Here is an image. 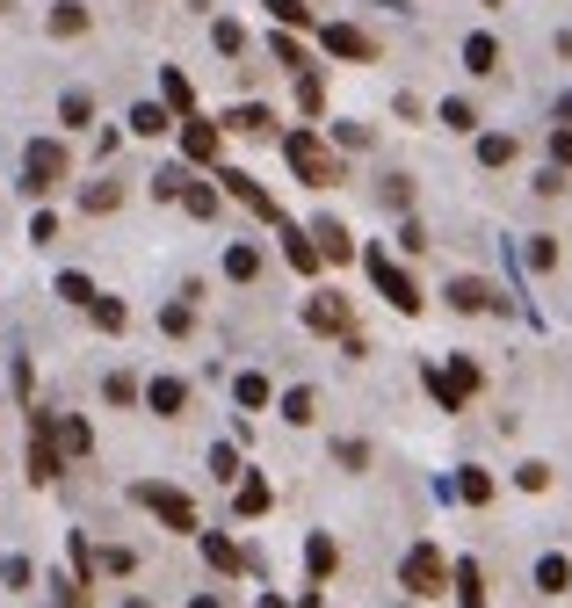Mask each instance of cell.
Segmentation results:
<instances>
[{"label":"cell","mask_w":572,"mask_h":608,"mask_svg":"<svg viewBox=\"0 0 572 608\" xmlns=\"http://www.w3.org/2000/svg\"><path fill=\"white\" fill-rule=\"evenodd\" d=\"M283 152H290V167L305 174L312 189H334V181H341V160H334V145H326L319 131H290V138H283Z\"/></svg>","instance_id":"1"},{"label":"cell","mask_w":572,"mask_h":608,"mask_svg":"<svg viewBox=\"0 0 572 608\" xmlns=\"http://www.w3.org/2000/svg\"><path fill=\"white\" fill-rule=\"evenodd\" d=\"M363 268H370V283H377V297L391 304V312H406V319L420 312V283L406 276L399 261H384V247H363Z\"/></svg>","instance_id":"2"},{"label":"cell","mask_w":572,"mask_h":608,"mask_svg":"<svg viewBox=\"0 0 572 608\" xmlns=\"http://www.w3.org/2000/svg\"><path fill=\"white\" fill-rule=\"evenodd\" d=\"M442 580H457V565H442L435 543H413L406 565H399V587H406L413 601H435V594H442Z\"/></svg>","instance_id":"3"},{"label":"cell","mask_w":572,"mask_h":608,"mask_svg":"<svg viewBox=\"0 0 572 608\" xmlns=\"http://www.w3.org/2000/svg\"><path fill=\"white\" fill-rule=\"evenodd\" d=\"M58 174H66V145H58V138H29V152H22V189H29V203L51 196Z\"/></svg>","instance_id":"4"},{"label":"cell","mask_w":572,"mask_h":608,"mask_svg":"<svg viewBox=\"0 0 572 608\" xmlns=\"http://www.w3.org/2000/svg\"><path fill=\"white\" fill-rule=\"evenodd\" d=\"M428 391H435L442 413H464V399L478 391V362L471 355H449V370H428Z\"/></svg>","instance_id":"5"},{"label":"cell","mask_w":572,"mask_h":608,"mask_svg":"<svg viewBox=\"0 0 572 608\" xmlns=\"http://www.w3.org/2000/svg\"><path fill=\"white\" fill-rule=\"evenodd\" d=\"M138 500L160 514L167 529H182V536H196V500L182 493V485H138Z\"/></svg>","instance_id":"6"},{"label":"cell","mask_w":572,"mask_h":608,"mask_svg":"<svg viewBox=\"0 0 572 608\" xmlns=\"http://www.w3.org/2000/svg\"><path fill=\"white\" fill-rule=\"evenodd\" d=\"M319 44L334 51V58H355V66H370V58H377V37H370V29H355V22H319Z\"/></svg>","instance_id":"7"},{"label":"cell","mask_w":572,"mask_h":608,"mask_svg":"<svg viewBox=\"0 0 572 608\" xmlns=\"http://www.w3.org/2000/svg\"><path fill=\"white\" fill-rule=\"evenodd\" d=\"M305 326H312V333H341V341H348V333H355V326H348V297H341V290H312V297H305Z\"/></svg>","instance_id":"8"},{"label":"cell","mask_w":572,"mask_h":608,"mask_svg":"<svg viewBox=\"0 0 572 608\" xmlns=\"http://www.w3.org/2000/svg\"><path fill=\"white\" fill-rule=\"evenodd\" d=\"M225 196H239V203H247V210H254V218H268V225H276V232L290 225V218H283V210H276V196H268V189H261V181H254V174H239V167H225Z\"/></svg>","instance_id":"9"},{"label":"cell","mask_w":572,"mask_h":608,"mask_svg":"<svg viewBox=\"0 0 572 608\" xmlns=\"http://www.w3.org/2000/svg\"><path fill=\"white\" fill-rule=\"evenodd\" d=\"M283 261L297 268V276H319V239H312V225H283Z\"/></svg>","instance_id":"10"},{"label":"cell","mask_w":572,"mask_h":608,"mask_svg":"<svg viewBox=\"0 0 572 608\" xmlns=\"http://www.w3.org/2000/svg\"><path fill=\"white\" fill-rule=\"evenodd\" d=\"M160 102L182 116V124H196V116H203V109H196V87H189V73H182V66H160Z\"/></svg>","instance_id":"11"},{"label":"cell","mask_w":572,"mask_h":608,"mask_svg":"<svg viewBox=\"0 0 572 608\" xmlns=\"http://www.w3.org/2000/svg\"><path fill=\"white\" fill-rule=\"evenodd\" d=\"M189 406V384L182 377H153V384H145V413H160V420H174V413H182Z\"/></svg>","instance_id":"12"},{"label":"cell","mask_w":572,"mask_h":608,"mask_svg":"<svg viewBox=\"0 0 572 608\" xmlns=\"http://www.w3.org/2000/svg\"><path fill=\"white\" fill-rule=\"evenodd\" d=\"M449 304H457V312H500V290L478 283V276H457L449 283Z\"/></svg>","instance_id":"13"},{"label":"cell","mask_w":572,"mask_h":608,"mask_svg":"<svg viewBox=\"0 0 572 608\" xmlns=\"http://www.w3.org/2000/svg\"><path fill=\"white\" fill-rule=\"evenodd\" d=\"M218 138H225V131L210 124V116H196V124H182V152H189L196 167H210V160H218Z\"/></svg>","instance_id":"14"},{"label":"cell","mask_w":572,"mask_h":608,"mask_svg":"<svg viewBox=\"0 0 572 608\" xmlns=\"http://www.w3.org/2000/svg\"><path fill=\"white\" fill-rule=\"evenodd\" d=\"M312 239H319V254H326V261H355V232H348L341 218H319Z\"/></svg>","instance_id":"15"},{"label":"cell","mask_w":572,"mask_h":608,"mask_svg":"<svg viewBox=\"0 0 572 608\" xmlns=\"http://www.w3.org/2000/svg\"><path fill=\"white\" fill-rule=\"evenodd\" d=\"M58 124L66 131H95V95H87V87H66V95H58Z\"/></svg>","instance_id":"16"},{"label":"cell","mask_w":572,"mask_h":608,"mask_svg":"<svg viewBox=\"0 0 572 608\" xmlns=\"http://www.w3.org/2000/svg\"><path fill=\"white\" fill-rule=\"evenodd\" d=\"M283 420H290V428H312V420H319V391L312 384H290L283 391Z\"/></svg>","instance_id":"17"},{"label":"cell","mask_w":572,"mask_h":608,"mask_svg":"<svg viewBox=\"0 0 572 608\" xmlns=\"http://www.w3.org/2000/svg\"><path fill=\"white\" fill-rule=\"evenodd\" d=\"M268 500H276V493H268V478H239V493H232L239 522H261V514H268Z\"/></svg>","instance_id":"18"},{"label":"cell","mask_w":572,"mask_h":608,"mask_svg":"<svg viewBox=\"0 0 572 608\" xmlns=\"http://www.w3.org/2000/svg\"><path fill=\"white\" fill-rule=\"evenodd\" d=\"M464 73H478V80L500 73V44L486 37V29H478V37H464Z\"/></svg>","instance_id":"19"},{"label":"cell","mask_w":572,"mask_h":608,"mask_svg":"<svg viewBox=\"0 0 572 608\" xmlns=\"http://www.w3.org/2000/svg\"><path fill=\"white\" fill-rule=\"evenodd\" d=\"M131 131H138V138H167V131H174V109H167V102H138V109H131Z\"/></svg>","instance_id":"20"},{"label":"cell","mask_w":572,"mask_h":608,"mask_svg":"<svg viewBox=\"0 0 572 608\" xmlns=\"http://www.w3.org/2000/svg\"><path fill=\"white\" fill-rule=\"evenodd\" d=\"M572 587V558L551 551V558H536V594H565Z\"/></svg>","instance_id":"21"},{"label":"cell","mask_w":572,"mask_h":608,"mask_svg":"<svg viewBox=\"0 0 572 608\" xmlns=\"http://www.w3.org/2000/svg\"><path fill=\"white\" fill-rule=\"evenodd\" d=\"M305 565H312V580H334V565H341V543L319 529V536L305 543Z\"/></svg>","instance_id":"22"},{"label":"cell","mask_w":572,"mask_h":608,"mask_svg":"<svg viewBox=\"0 0 572 608\" xmlns=\"http://www.w3.org/2000/svg\"><path fill=\"white\" fill-rule=\"evenodd\" d=\"M0 587H8V594H37V565H29L22 551H8V558H0Z\"/></svg>","instance_id":"23"},{"label":"cell","mask_w":572,"mask_h":608,"mask_svg":"<svg viewBox=\"0 0 572 608\" xmlns=\"http://www.w3.org/2000/svg\"><path fill=\"white\" fill-rule=\"evenodd\" d=\"M44 29H51V37H80V29H87V8H80V0H58V8L44 15Z\"/></svg>","instance_id":"24"},{"label":"cell","mask_w":572,"mask_h":608,"mask_svg":"<svg viewBox=\"0 0 572 608\" xmlns=\"http://www.w3.org/2000/svg\"><path fill=\"white\" fill-rule=\"evenodd\" d=\"M51 290L66 297V304H87V312H95V297H102V290H95V276H80V268H66V276H58Z\"/></svg>","instance_id":"25"},{"label":"cell","mask_w":572,"mask_h":608,"mask_svg":"<svg viewBox=\"0 0 572 608\" xmlns=\"http://www.w3.org/2000/svg\"><path fill=\"white\" fill-rule=\"evenodd\" d=\"M58 449H66V456H87V449H95V435H87L80 413H58Z\"/></svg>","instance_id":"26"},{"label":"cell","mask_w":572,"mask_h":608,"mask_svg":"<svg viewBox=\"0 0 572 608\" xmlns=\"http://www.w3.org/2000/svg\"><path fill=\"white\" fill-rule=\"evenodd\" d=\"M232 399L247 406V413H261V406H268V377H261V370H239V377H232Z\"/></svg>","instance_id":"27"},{"label":"cell","mask_w":572,"mask_h":608,"mask_svg":"<svg viewBox=\"0 0 572 608\" xmlns=\"http://www.w3.org/2000/svg\"><path fill=\"white\" fill-rule=\"evenodd\" d=\"M225 124H232V131H254V138H268V131H276V116H268L261 102H239V109L225 116Z\"/></svg>","instance_id":"28"},{"label":"cell","mask_w":572,"mask_h":608,"mask_svg":"<svg viewBox=\"0 0 572 608\" xmlns=\"http://www.w3.org/2000/svg\"><path fill=\"white\" fill-rule=\"evenodd\" d=\"M203 558L218 565V572H239V565H247V551H239L232 536H203Z\"/></svg>","instance_id":"29"},{"label":"cell","mask_w":572,"mask_h":608,"mask_svg":"<svg viewBox=\"0 0 572 608\" xmlns=\"http://www.w3.org/2000/svg\"><path fill=\"white\" fill-rule=\"evenodd\" d=\"M225 276L232 283H254L261 276V247H225Z\"/></svg>","instance_id":"30"},{"label":"cell","mask_w":572,"mask_h":608,"mask_svg":"<svg viewBox=\"0 0 572 608\" xmlns=\"http://www.w3.org/2000/svg\"><path fill=\"white\" fill-rule=\"evenodd\" d=\"M457 601H464V608H486V572H478L471 558L457 565Z\"/></svg>","instance_id":"31"},{"label":"cell","mask_w":572,"mask_h":608,"mask_svg":"<svg viewBox=\"0 0 572 608\" xmlns=\"http://www.w3.org/2000/svg\"><path fill=\"white\" fill-rule=\"evenodd\" d=\"M507 160H515V138H507V131H486V138H478V167H507Z\"/></svg>","instance_id":"32"},{"label":"cell","mask_w":572,"mask_h":608,"mask_svg":"<svg viewBox=\"0 0 572 608\" xmlns=\"http://www.w3.org/2000/svg\"><path fill=\"white\" fill-rule=\"evenodd\" d=\"M116 203H124L116 181H87V189H80V210H87V218H95V210H116Z\"/></svg>","instance_id":"33"},{"label":"cell","mask_w":572,"mask_h":608,"mask_svg":"<svg viewBox=\"0 0 572 608\" xmlns=\"http://www.w3.org/2000/svg\"><path fill=\"white\" fill-rule=\"evenodd\" d=\"M182 210H189V218H218V189H210V181H189V189H182Z\"/></svg>","instance_id":"34"},{"label":"cell","mask_w":572,"mask_h":608,"mask_svg":"<svg viewBox=\"0 0 572 608\" xmlns=\"http://www.w3.org/2000/svg\"><path fill=\"white\" fill-rule=\"evenodd\" d=\"M435 116H442V131H478V109H471L464 95H449V102H442Z\"/></svg>","instance_id":"35"},{"label":"cell","mask_w":572,"mask_h":608,"mask_svg":"<svg viewBox=\"0 0 572 608\" xmlns=\"http://www.w3.org/2000/svg\"><path fill=\"white\" fill-rule=\"evenodd\" d=\"M182 189H189L182 167H160V174H153V203H182Z\"/></svg>","instance_id":"36"},{"label":"cell","mask_w":572,"mask_h":608,"mask_svg":"<svg viewBox=\"0 0 572 608\" xmlns=\"http://www.w3.org/2000/svg\"><path fill=\"white\" fill-rule=\"evenodd\" d=\"M297 109H305V116L326 109V80H319V73H297Z\"/></svg>","instance_id":"37"},{"label":"cell","mask_w":572,"mask_h":608,"mask_svg":"<svg viewBox=\"0 0 572 608\" xmlns=\"http://www.w3.org/2000/svg\"><path fill=\"white\" fill-rule=\"evenodd\" d=\"M261 8L276 15L283 29H305V22H312V8H305V0H261Z\"/></svg>","instance_id":"38"},{"label":"cell","mask_w":572,"mask_h":608,"mask_svg":"<svg viewBox=\"0 0 572 608\" xmlns=\"http://www.w3.org/2000/svg\"><path fill=\"white\" fill-rule=\"evenodd\" d=\"M102 399H109V406H131V399H145V391H138V377H131V370H116V377L102 384Z\"/></svg>","instance_id":"39"},{"label":"cell","mask_w":572,"mask_h":608,"mask_svg":"<svg viewBox=\"0 0 572 608\" xmlns=\"http://www.w3.org/2000/svg\"><path fill=\"white\" fill-rule=\"evenodd\" d=\"M268 51H276V66H290V73H312V66H305V44H297V37H268Z\"/></svg>","instance_id":"40"},{"label":"cell","mask_w":572,"mask_h":608,"mask_svg":"<svg viewBox=\"0 0 572 608\" xmlns=\"http://www.w3.org/2000/svg\"><path fill=\"white\" fill-rule=\"evenodd\" d=\"M457 500L486 507V500H493V478H486V471H464V478H457Z\"/></svg>","instance_id":"41"},{"label":"cell","mask_w":572,"mask_h":608,"mask_svg":"<svg viewBox=\"0 0 572 608\" xmlns=\"http://www.w3.org/2000/svg\"><path fill=\"white\" fill-rule=\"evenodd\" d=\"M124 319H131L124 297H95V326H102V333H124Z\"/></svg>","instance_id":"42"},{"label":"cell","mask_w":572,"mask_h":608,"mask_svg":"<svg viewBox=\"0 0 572 608\" xmlns=\"http://www.w3.org/2000/svg\"><path fill=\"white\" fill-rule=\"evenodd\" d=\"M377 196H384V210H413V181H406V174H391Z\"/></svg>","instance_id":"43"},{"label":"cell","mask_w":572,"mask_h":608,"mask_svg":"<svg viewBox=\"0 0 572 608\" xmlns=\"http://www.w3.org/2000/svg\"><path fill=\"white\" fill-rule=\"evenodd\" d=\"M210 44H218L225 58H239V44H247V37H239V22H225V15H218V22H210Z\"/></svg>","instance_id":"44"},{"label":"cell","mask_w":572,"mask_h":608,"mask_svg":"<svg viewBox=\"0 0 572 608\" xmlns=\"http://www.w3.org/2000/svg\"><path fill=\"white\" fill-rule=\"evenodd\" d=\"M522 261H529V268H551V261H558V239H544V232H536L529 247H522Z\"/></svg>","instance_id":"45"},{"label":"cell","mask_w":572,"mask_h":608,"mask_svg":"<svg viewBox=\"0 0 572 608\" xmlns=\"http://www.w3.org/2000/svg\"><path fill=\"white\" fill-rule=\"evenodd\" d=\"M160 326H167V333H189V326H196V304H189V297H182V304H167Z\"/></svg>","instance_id":"46"},{"label":"cell","mask_w":572,"mask_h":608,"mask_svg":"<svg viewBox=\"0 0 572 608\" xmlns=\"http://www.w3.org/2000/svg\"><path fill=\"white\" fill-rule=\"evenodd\" d=\"M210 478H239V449H232V442L210 449Z\"/></svg>","instance_id":"47"},{"label":"cell","mask_w":572,"mask_h":608,"mask_svg":"<svg viewBox=\"0 0 572 608\" xmlns=\"http://www.w3.org/2000/svg\"><path fill=\"white\" fill-rule=\"evenodd\" d=\"M551 167H558V174L572 167V124H558V131H551Z\"/></svg>","instance_id":"48"},{"label":"cell","mask_w":572,"mask_h":608,"mask_svg":"<svg viewBox=\"0 0 572 608\" xmlns=\"http://www.w3.org/2000/svg\"><path fill=\"white\" fill-rule=\"evenodd\" d=\"M515 485H522V493H544V485H551V464H522Z\"/></svg>","instance_id":"49"},{"label":"cell","mask_w":572,"mask_h":608,"mask_svg":"<svg viewBox=\"0 0 572 608\" xmlns=\"http://www.w3.org/2000/svg\"><path fill=\"white\" fill-rule=\"evenodd\" d=\"M334 145H348V152H363V145H370V124H334Z\"/></svg>","instance_id":"50"},{"label":"cell","mask_w":572,"mask_h":608,"mask_svg":"<svg viewBox=\"0 0 572 608\" xmlns=\"http://www.w3.org/2000/svg\"><path fill=\"white\" fill-rule=\"evenodd\" d=\"M399 247H406V254H428V232H420V218L399 225Z\"/></svg>","instance_id":"51"},{"label":"cell","mask_w":572,"mask_h":608,"mask_svg":"<svg viewBox=\"0 0 572 608\" xmlns=\"http://www.w3.org/2000/svg\"><path fill=\"white\" fill-rule=\"evenodd\" d=\"M29 239H37V247H51V239H58V218H51V210H37V218H29Z\"/></svg>","instance_id":"52"},{"label":"cell","mask_w":572,"mask_h":608,"mask_svg":"<svg viewBox=\"0 0 572 608\" xmlns=\"http://www.w3.org/2000/svg\"><path fill=\"white\" fill-rule=\"evenodd\" d=\"M334 456H341L348 471H363V464H370V449H363V442H334Z\"/></svg>","instance_id":"53"},{"label":"cell","mask_w":572,"mask_h":608,"mask_svg":"<svg viewBox=\"0 0 572 608\" xmlns=\"http://www.w3.org/2000/svg\"><path fill=\"white\" fill-rule=\"evenodd\" d=\"M95 565H102V572H131L138 558H131V551H95Z\"/></svg>","instance_id":"54"},{"label":"cell","mask_w":572,"mask_h":608,"mask_svg":"<svg viewBox=\"0 0 572 608\" xmlns=\"http://www.w3.org/2000/svg\"><path fill=\"white\" fill-rule=\"evenodd\" d=\"M254 608H283V594H276V587H261V601H254Z\"/></svg>","instance_id":"55"},{"label":"cell","mask_w":572,"mask_h":608,"mask_svg":"<svg viewBox=\"0 0 572 608\" xmlns=\"http://www.w3.org/2000/svg\"><path fill=\"white\" fill-rule=\"evenodd\" d=\"M189 608H225V601H218V594H196V601H189Z\"/></svg>","instance_id":"56"},{"label":"cell","mask_w":572,"mask_h":608,"mask_svg":"<svg viewBox=\"0 0 572 608\" xmlns=\"http://www.w3.org/2000/svg\"><path fill=\"white\" fill-rule=\"evenodd\" d=\"M124 608H153V601H138V594H131V601H124Z\"/></svg>","instance_id":"57"},{"label":"cell","mask_w":572,"mask_h":608,"mask_svg":"<svg viewBox=\"0 0 572 608\" xmlns=\"http://www.w3.org/2000/svg\"><path fill=\"white\" fill-rule=\"evenodd\" d=\"M297 608H319V594H305V601H297Z\"/></svg>","instance_id":"58"}]
</instances>
